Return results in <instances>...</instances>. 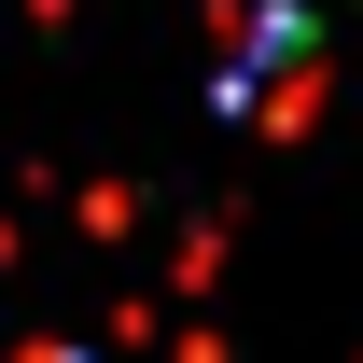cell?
<instances>
[{
    "mask_svg": "<svg viewBox=\"0 0 363 363\" xmlns=\"http://www.w3.org/2000/svg\"><path fill=\"white\" fill-rule=\"evenodd\" d=\"M210 98H224L238 126L294 140L321 112V14L308 0H252V14H224V56H210Z\"/></svg>",
    "mask_w": 363,
    "mask_h": 363,
    "instance_id": "6da1fadb",
    "label": "cell"
}]
</instances>
